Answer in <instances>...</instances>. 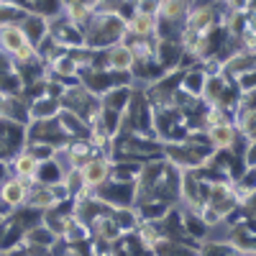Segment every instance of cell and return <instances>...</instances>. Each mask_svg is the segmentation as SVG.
Segmentation results:
<instances>
[{
	"instance_id": "15",
	"label": "cell",
	"mask_w": 256,
	"mask_h": 256,
	"mask_svg": "<svg viewBox=\"0 0 256 256\" xmlns=\"http://www.w3.org/2000/svg\"><path fill=\"white\" fill-rule=\"evenodd\" d=\"M141 164L144 162H134V159H113L110 180L113 182H131V184H136V180L141 174Z\"/></svg>"
},
{
	"instance_id": "10",
	"label": "cell",
	"mask_w": 256,
	"mask_h": 256,
	"mask_svg": "<svg viewBox=\"0 0 256 256\" xmlns=\"http://www.w3.org/2000/svg\"><path fill=\"white\" fill-rule=\"evenodd\" d=\"M192 0H159V10L156 18L164 20V24H172V26H184V18L190 13Z\"/></svg>"
},
{
	"instance_id": "1",
	"label": "cell",
	"mask_w": 256,
	"mask_h": 256,
	"mask_svg": "<svg viewBox=\"0 0 256 256\" xmlns=\"http://www.w3.org/2000/svg\"><path fill=\"white\" fill-rule=\"evenodd\" d=\"M84 46L88 49H108L123 38L126 24L116 13H92L90 24L84 26Z\"/></svg>"
},
{
	"instance_id": "19",
	"label": "cell",
	"mask_w": 256,
	"mask_h": 256,
	"mask_svg": "<svg viewBox=\"0 0 256 256\" xmlns=\"http://www.w3.org/2000/svg\"><path fill=\"white\" fill-rule=\"evenodd\" d=\"M62 180H64V169L56 164V159L38 162L36 180L34 182H41V184H62Z\"/></svg>"
},
{
	"instance_id": "8",
	"label": "cell",
	"mask_w": 256,
	"mask_h": 256,
	"mask_svg": "<svg viewBox=\"0 0 256 256\" xmlns=\"http://www.w3.org/2000/svg\"><path fill=\"white\" fill-rule=\"evenodd\" d=\"M26 192H28V182L8 174L3 180V184H0V202L8 210H18V208L26 205Z\"/></svg>"
},
{
	"instance_id": "2",
	"label": "cell",
	"mask_w": 256,
	"mask_h": 256,
	"mask_svg": "<svg viewBox=\"0 0 256 256\" xmlns=\"http://www.w3.org/2000/svg\"><path fill=\"white\" fill-rule=\"evenodd\" d=\"M162 156L172 164L180 172H192V169H200L210 156V146L205 144H195V141H169V144H162Z\"/></svg>"
},
{
	"instance_id": "11",
	"label": "cell",
	"mask_w": 256,
	"mask_h": 256,
	"mask_svg": "<svg viewBox=\"0 0 256 256\" xmlns=\"http://www.w3.org/2000/svg\"><path fill=\"white\" fill-rule=\"evenodd\" d=\"M102 62H105V70H113V72H131L134 67V54L126 44H113L108 49H102Z\"/></svg>"
},
{
	"instance_id": "6",
	"label": "cell",
	"mask_w": 256,
	"mask_h": 256,
	"mask_svg": "<svg viewBox=\"0 0 256 256\" xmlns=\"http://www.w3.org/2000/svg\"><path fill=\"white\" fill-rule=\"evenodd\" d=\"M110 164H113V159H108L105 154H95L88 164L80 169L84 187H92V190H95V187H100V184L108 182V180H110Z\"/></svg>"
},
{
	"instance_id": "9",
	"label": "cell",
	"mask_w": 256,
	"mask_h": 256,
	"mask_svg": "<svg viewBox=\"0 0 256 256\" xmlns=\"http://www.w3.org/2000/svg\"><path fill=\"white\" fill-rule=\"evenodd\" d=\"M182 54H184V49L180 44V38H159L154 59H156V64L164 72H169V70H180Z\"/></svg>"
},
{
	"instance_id": "13",
	"label": "cell",
	"mask_w": 256,
	"mask_h": 256,
	"mask_svg": "<svg viewBox=\"0 0 256 256\" xmlns=\"http://www.w3.org/2000/svg\"><path fill=\"white\" fill-rule=\"evenodd\" d=\"M59 110L62 105H59V98L54 95H41V98L28 100V120H49V118H56Z\"/></svg>"
},
{
	"instance_id": "3",
	"label": "cell",
	"mask_w": 256,
	"mask_h": 256,
	"mask_svg": "<svg viewBox=\"0 0 256 256\" xmlns=\"http://www.w3.org/2000/svg\"><path fill=\"white\" fill-rule=\"evenodd\" d=\"M59 105L64 110L80 116L84 123L95 120L98 113H100V98L92 95L88 88H82V82L74 84V88H64L62 95H59Z\"/></svg>"
},
{
	"instance_id": "12",
	"label": "cell",
	"mask_w": 256,
	"mask_h": 256,
	"mask_svg": "<svg viewBox=\"0 0 256 256\" xmlns=\"http://www.w3.org/2000/svg\"><path fill=\"white\" fill-rule=\"evenodd\" d=\"M8 169H10L13 177L24 180V182H34L36 180V169H38V159L31 156L28 148H20V152L8 162Z\"/></svg>"
},
{
	"instance_id": "4",
	"label": "cell",
	"mask_w": 256,
	"mask_h": 256,
	"mask_svg": "<svg viewBox=\"0 0 256 256\" xmlns=\"http://www.w3.org/2000/svg\"><path fill=\"white\" fill-rule=\"evenodd\" d=\"M95 198L108 205L113 210H126V208H134V200H136V184L131 182H113L108 180L105 184L95 187Z\"/></svg>"
},
{
	"instance_id": "5",
	"label": "cell",
	"mask_w": 256,
	"mask_h": 256,
	"mask_svg": "<svg viewBox=\"0 0 256 256\" xmlns=\"http://www.w3.org/2000/svg\"><path fill=\"white\" fill-rule=\"evenodd\" d=\"M46 34L54 36V41H56L62 49H77V46H84V34H82L77 26H72L62 13L46 18Z\"/></svg>"
},
{
	"instance_id": "22",
	"label": "cell",
	"mask_w": 256,
	"mask_h": 256,
	"mask_svg": "<svg viewBox=\"0 0 256 256\" xmlns=\"http://www.w3.org/2000/svg\"><path fill=\"white\" fill-rule=\"evenodd\" d=\"M8 216H10V210H8V208H6L3 202H0V220H6Z\"/></svg>"
},
{
	"instance_id": "17",
	"label": "cell",
	"mask_w": 256,
	"mask_h": 256,
	"mask_svg": "<svg viewBox=\"0 0 256 256\" xmlns=\"http://www.w3.org/2000/svg\"><path fill=\"white\" fill-rule=\"evenodd\" d=\"M126 34H131V36H156V18L144 16V13H134L126 20Z\"/></svg>"
},
{
	"instance_id": "20",
	"label": "cell",
	"mask_w": 256,
	"mask_h": 256,
	"mask_svg": "<svg viewBox=\"0 0 256 256\" xmlns=\"http://www.w3.org/2000/svg\"><path fill=\"white\" fill-rule=\"evenodd\" d=\"M128 100H131V88H116L110 92H105L100 98V108H108V110H116V113H123Z\"/></svg>"
},
{
	"instance_id": "18",
	"label": "cell",
	"mask_w": 256,
	"mask_h": 256,
	"mask_svg": "<svg viewBox=\"0 0 256 256\" xmlns=\"http://www.w3.org/2000/svg\"><path fill=\"white\" fill-rule=\"evenodd\" d=\"M20 28H24L26 38L36 46L38 41L46 36V18L44 16H36V13H26L24 20H20Z\"/></svg>"
},
{
	"instance_id": "21",
	"label": "cell",
	"mask_w": 256,
	"mask_h": 256,
	"mask_svg": "<svg viewBox=\"0 0 256 256\" xmlns=\"http://www.w3.org/2000/svg\"><path fill=\"white\" fill-rule=\"evenodd\" d=\"M10 174V169H8V162H0V184H3V180Z\"/></svg>"
},
{
	"instance_id": "16",
	"label": "cell",
	"mask_w": 256,
	"mask_h": 256,
	"mask_svg": "<svg viewBox=\"0 0 256 256\" xmlns=\"http://www.w3.org/2000/svg\"><path fill=\"white\" fill-rule=\"evenodd\" d=\"M205 77H208V74L202 72L200 64H198V67H192V70H184V72H182V82H180V90L187 92L190 98L200 100L202 88H205Z\"/></svg>"
},
{
	"instance_id": "7",
	"label": "cell",
	"mask_w": 256,
	"mask_h": 256,
	"mask_svg": "<svg viewBox=\"0 0 256 256\" xmlns=\"http://www.w3.org/2000/svg\"><path fill=\"white\" fill-rule=\"evenodd\" d=\"M205 136H208V146L210 152H230V146L236 144L238 138V131L233 128V120H223V123H216L205 128Z\"/></svg>"
},
{
	"instance_id": "14",
	"label": "cell",
	"mask_w": 256,
	"mask_h": 256,
	"mask_svg": "<svg viewBox=\"0 0 256 256\" xmlns=\"http://www.w3.org/2000/svg\"><path fill=\"white\" fill-rule=\"evenodd\" d=\"M256 70V52H246V49H238L236 54H230L226 62H223V72L233 80L244 72H254Z\"/></svg>"
}]
</instances>
